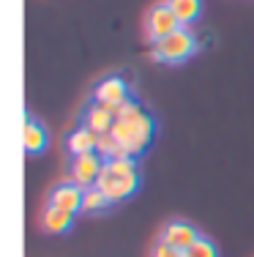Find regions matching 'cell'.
<instances>
[{"mask_svg": "<svg viewBox=\"0 0 254 257\" xmlns=\"http://www.w3.org/2000/svg\"><path fill=\"white\" fill-rule=\"evenodd\" d=\"M110 134L126 148L129 156H142L148 151V145L153 143L156 123L148 112L140 107V101L129 99L115 109V123L110 128Z\"/></svg>", "mask_w": 254, "mask_h": 257, "instance_id": "6da1fadb", "label": "cell"}, {"mask_svg": "<svg viewBox=\"0 0 254 257\" xmlns=\"http://www.w3.org/2000/svg\"><path fill=\"white\" fill-rule=\"evenodd\" d=\"M197 50V39L186 25H180L175 33L164 36L161 41H156L153 50H150V58L159 60V63H183L186 58H191Z\"/></svg>", "mask_w": 254, "mask_h": 257, "instance_id": "7a4b0ae2", "label": "cell"}, {"mask_svg": "<svg viewBox=\"0 0 254 257\" xmlns=\"http://www.w3.org/2000/svg\"><path fill=\"white\" fill-rule=\"evenodd\" d=\"M96 186L112 200V203H123L140 189V173H115V170H101V178Z\"/></svg>", "mask_w": 254, "mask_h": 257, "instance_id": "3957f363", "label": "cell"}, {"mask_svg": "<svg viewBox=\"0 0 254 257\" xmlns=\"http://www.w3.org/2000/svg\"><path fill=\"white\" fill-rule=\"evenodd\" d=\"M180 28V20L175 17V11L169 9L167 3H156L153 9L148 11V17H145V33H148V39L153 41H161L164 36L175 33V30Z\"/></svg>", "mask_w": 254, "mask_h": 257, "instance_id": "277c9868", "label": "cell"}, {"mask_svg": "<svg viewBox=\"0 0 254 257\" xmlns=\"http://www.w3.org/2000/svg\"><path fill=\"white\" fill-rule=\"evenodd\" d=\"M101 170H104V159L96 154V151L93 154H82V156H71V167H69L71 178L69 181H74L82 189L96 186L101 178Z\"/></svg>", "mask_w": 254, "mask_h": 257, "instance_id": "5b68a950", "label": "cell"}, {"mask_svg": "<svg viewBox=\"0 0 254 257\" xmlns=\"http://www.w3.org/2000/svg\"><path fill=\"white\" fill-rule=\"evenodd\" d=\"M82 197H85V189L77 186L74 181H60L50 189L47 194V205L58 208V211H66V213H80L82 211Z\"/></svg>", "mask_w": 254, "mask_h": 257, "instance_id": "8992f818", "label": "cell"}, {"mask_svg": "<svg viewBox=\"0 0 254 257\" xmlns=\"http://www.w3.org/2000/svg\"><path fill=\"white\" fill-rule=\"evenodd\" d=\"M93 101L118 109L123 101H129V82L120 74H110V77L99 79V85L93 88Z\"/></svg>", "mask_w": 254, "mask_h": 257, "instance_id": "52a82bcc", "label": "cell"}, {"mask_svg": "<svg viewBox=\"0 0 254 257\" xmlns=\"http://www.w3.org/2000/svg\"><path fill=\"white\" fill-rule=\"evenodd\" d=\"M197 238H199L197 227L191 222H186V219H172V222H167L164 227H161V232H159V241L180 249V252H186Z\"/></svg>", "mask_w": 254, "mask_h": 257, "instance_id": "ba28073f", "label": "cell"}, {"mask_svg": "<svg viewBox=\"0 0 254 257\" xmlns=\"http://www.w3.org/2000/svg\"><path fill=\"white\" fill-rule=\"evenodd\" d=\"M112 123H115V109L104 107V104H99V101H93L82 115V126H88L90 132H96V134H107L112 128Z\"/></svg>", "mask_w": 254, "mask_h": 257, "instance_id": "9c48e42d", "label": "cell"}, {"mask_svg": "<svg viewBox=\"0 0 254 257\" xmlns=\"http://www.w3.org/2000/svg\"><path fill=\"white\" fill-rule=\"evenodd\" d=\"M22 140H25V151L30 156L41 154V151H47V145H50V134H47V128L41 120H36L33 115H28L25 118V128H22Z\"/></svg>", "mask_w": 254, "mask_h": 257, "instance_id": "30bf717a", "label": "cell"}, {"mask_svg": "<svg viewBox=\"0 0 254 257\" xmlns=\"http://www.w3.org/2000/svg\"><path fill=\"white\" fill-rule=\"evenodd\" d=\"M96 145H99V134L90 132L88 126H80L74 128V132L69 134V140H66V148H69L71 156H82V154H93Z\"/></svg>", "mask_w": 254, "mask_h": 257, "instance_id": "8fae6325", "label": "cell"}, {"mask_svg": "<svg viewBox=\"0 0 254 257\" xmlns=\"http://www.w3.org/2000/svg\"><path fill=\"white\" fill-rule=\"evenodd\" d=\"M41 227L52 235H63L74 227V213H66V211H58V208L47 205L44 213H41Z\"/></svg>", "mask_w": 254, "mask_h": 257, "instance_id": "7c38bea8", "label": "cell"}, {"mask_svg": "<svg viewBox=\"0 0 254 257\" xmlns=\"http://www.w3.org/2000/svg\"><path fill=\"white\" fill-rule=\"evenodd\" d=\"M164 3L175 11L180 25H189V22H194L202 14V0H164Z\"/></svg>", "mask_w": 254, "mask_h": 257, "instance_id": "4fadbf2b", "label": "cell"}, {"mask_svg": "<svg viewBox=\"0 0 254 257\" xmlns=\"http://www.w3.org/2000/svg\"><path fill=\"white\" fill-rule=\"evenodd\" d=\"M112 205V200L101 192L99 186H88L85 189V197H82V211L85 213H101Z\"/></svg>", "mask_w": 254, "mask_h": 257, "instance_id": "5bb4252c", "label": "cell"}, {"mask_svg": "<svg viewBox=\"0 0 254 257\" xmlns=\"http://www.w3.org/2000/svg\"><path fill=\"white\" fill-rule=\"evenodd\" d=\"M96 154L104 159V162H110V159H120V156H129V154H126V148L112 137L110 132H107V134H99V145H96Z\"/></svg>", "mask_w": 254, "mask_h": 257, "instance_id": "9a60e30c", "label": "cell"}, {"mask_svg": "<svg viewBox=\"0 0 254 257\" xmlns=\"http://www.w3.org/2000/svg\"><path fill=\"white\" fill-rule=\"evenodd\" d=\"M183 257H219V249H216V243L210 241V238H202V235H199L197 241L183 252Z\"/></svg>", "mask_w": 254, "mask_h": 257, "instance_id": "2e32d148", "label": "cell"}, {"mask_svg": "<svg viewBox=\"0 0 254 257\" xmlns=\"http://www.w3.org/2000/svg\"><path fill=\"white\" fill-rule=\"evenodd\" d=\"M150 257H183V252H180V249H175V246H169V243H164V241H156Z\"/></svg>", "mask_w": 254, "mask_h": 257, "instance_id": "e0dca14e", "label": "cell"}]
</instances>
